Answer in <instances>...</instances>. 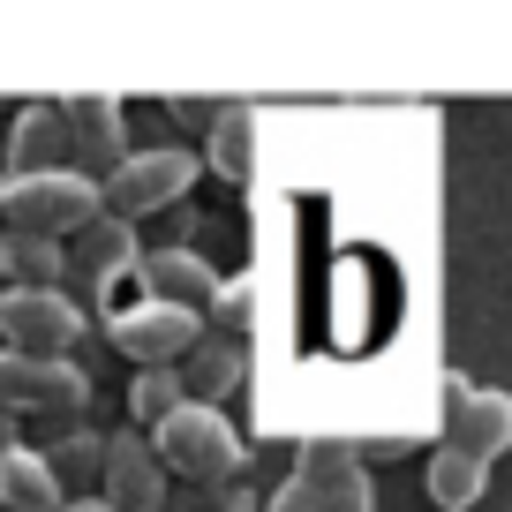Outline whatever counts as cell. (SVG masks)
I'll return each instance as SVG.
<instances>
[{
  "instance_id": "cell-15",
  "label": "cell",
  "mask_w": 512,
  "mask_h": 512,
  "mask_svg": "<svg viewBox=\"0 0 512 512\" xmlns=\"http://www.w3.org/2000/svg\"><path fill=\"white\" fill-rule=\"evenodd\" d=\"M0 272H8V287H61V279H68V256H61V241L0 234Z\"/></svg>"
},
{
  "instance_id": "cell-7",
  "label": "cell",
  "mask_w": 512,
  "mask_h": 512,
  "mask_svg": "<svg viewBox=\"0 0 512 512\" xmlns=\"http://www.w3.org/2000/svg\"><path fill=\"white\" fill-rule=\"evenodd\" d=\"M91 400V377L76 362H38V354H8L0 347V415H16V407H38V415H68Z\"/></svg>"
},
{
  "instance_id": "cell-22",
  "label": "cell",
  "mask_w": 512,
  "mask_h": 512,
  "mask_svg": "<svg viewBox=\"0 0 512 512\" xmlns=\"http://www.w3.org/2000/svg\"><path fill=\"white\" fill-rule=\"evenodd\" d=\"M61 512H113V505H106V497H68Z\"/></svg>"
},
{
  "instance_id": "cell-17",
  "label": "cell",
  "mask_w": 512,
  "mask_h": 512,
  "mask_svg": "<svg viewBox=\"0 0 512 512\" xmlns=\"http://www.w3.org/2000/svg\"><path fill=\"white\" fill-rule=\"evenodd\" d=\"M181 407H189L181 369H136V377H128V415H136V422H151V430H159V422H174Z\"/></svg>"
},
{
  "instance_id": "cell-12",
  "label": "cell",
  "mask_w": 512,
  "mask_h": 512,
  "mask_svg": "<svg viewBox=\"0 0 512 512\" xmlns=\"http://www.w3.org/2000/svg\"><path fill=\"white\" fill-rule=\"evenodd\" d=\"M144 287L151 302L189 309V317H211V302H219V279L196 249H144Z\"/></svg>"
},
{
  "instance_id": "cell-20",
  "label": "cell",
  "mask_w": 512,
  "mask_h": 512,
  "mask_svg": "<svg viewBox=\"0 0 512 512\" xmlns=\"http://www.w3.org/2000/svg\"><path fill=\"white\" fill-rule=\"evenodd\" d=\"M324 512H377V497H369V475L362 467H339L332 490H324Z\"/></svg>"
},
{
  "instance_id": "cell-24",
  "label": "cell",
  "mask_w": 512,
  "mask_h": 512,
  "mask_svg": "<svg viewBox=\"0 0 512 512\" xmlns=\"http://www.w3.org/2000/svg\"><path fill=\"white\" fill-rule=\"evenodd\" d=\"M226 512H256V497H249V490H234V497H226Z\"/></svg>"
},
{
  "instance_id": "cell-2",
  "label": "cell",
  "mask_w": 512,
  "mask_h": 512,
  "mask_svg": "<svg viewBox=\"0 0 512 512\" xmlns=\"http://www.w3.org/2000/svg\"><path fill=\"white\" fill-rule=\"evenodd\" d=\"M151 452H159L166 475H189V482H211V490H226V482L241 475V460H249V445H241V430L219 415V407H181L174 422H159V437H151Z\"/></svg>"
},
{
  "instance_id": "cell-11",
  "label": "cell",
  "mask_w": 512,
  "mask_h": 512,
  "mask_svg": "<svg viewBox=\"0 0 512 512\" xmlns=\"http://www.w3.org/2000/svg\"><path fill=\"white\" fill-rule=\"evenodd\" d=\"M76 166V144H68L61 106H23L16 128H8V181L23 174H68Z\"/></svg>"
},
{
  "instance_id": "cell-8",
  "label": "cell",
  "mask_w": 512,
  "mask_h": 512,
  "mask_svg": "<svg viewBox=\"0 0 512 512\" xmlns=\"http://www.w3.org/2000/svg\"><path fill=\"white\" fill-rule=\"evenodd\" d=\"M61 121H68V144H76V174L106 181V174H121V166H128V128H121V98H113V91L68 98Z\"/></svg>"
},
{
  "instance_id": "cell-21",
  "label": "cell",
  "mask_w": 512,
  "mask_h": 512,
  "mask_svg": "<svg viewBox=\"0 0 512 512\" xmlns=\"http://www.w3.org/2000/svg\"><path fill=\"white\" fill-rule=\"evenodd\" d=\"M211 317H219V324H241V317H249V287H219Z\"/></svg>"
},
{
  "instance_id": "cell-9",
  "label": "cell",
  "mask_w": 512,
  "mask_h": 512,
  "mask_svg": "<svg viewBox=\"0 0 512 512\" xmlns=\"http://www.w3.org/2000/svg\"><path fill=\"white\" fill-rule=\"evenodd\" d=\"M98 490H106L113 512H159L166 505V467L159 452H151V437H106V475H98Z\"/></svg>"
},
{
  "instance_id": "cell-10",
  "label": "cell",
  "mask_w": 512,
  "mask_h": 512,
  "mask_svg": "<svg viewBox=\"0 0 512 512\" xmlns=\"http://www.w3.org/2000/svg\"><path fill=\"white\" fill-rule=\"evenodd\" d=\"M128 264H144V249H136V226H128V219H113V211H106V219H91V226L76 234V256H68V279H76V294H91V302H98V294H106L113 279L128 272Z\"/></svg>"
},
{
  "instance_id": "cell-18",
  "label": "cell",
  "mask_w": 512,
  "mask_h": 512,
  "mask_svg": "<svg viewBox=\"0 0 512 512\" xmlns=\"http://www.w3.org/2000/svg\"><path fill=\"white\" fill-rule=\"evenodd\" d=\"M181 384H189L196 407H219L226 392L241 384V354H234V347H211V339H204V347L189 354V369H181Z\"/></svg>"
},
{
  "instance_id": "cell-4",
  "label": "cell",
  "mask_w": 512,
  "mask_h": 512,
  "mask_svg": "<svg viewBox=\"0 0 512 512\" xmlns=\"http://www.w3.org/2000/svg\"><path fill=\"white\" fill-rule=\"evenodd\" d=\"M189 181H196V159L181 144H166V151H128V166L121 174H106L98 189H106V211L113 219H144V211H166L174 196H189Z\"/></svg>"
},
{
  "instance_id": "cell-13",
  "label": "cell",
  "mask_w": 512,
  "mask_h": 512,
  "mask_svg": "<svg viewBox=\"0 0 512 512\" xmlns=\"http://www.w3.org/2000/svg\"><path fill=\"white\" fill-rule=\"evenodd\" d=\"M68 505V490L53 482V467H46V452H8L0 460V512H61Z\"/></svg>"
},
{
  "instance_id": "cell-16",
  "label": "cell",
  "mask_w": 512,
  "mask_h": 512,
  "mask_svg": "<svg viewBox=\"0 0 512 512\" xmlns=\"http://www.w3.org/2000/svg\"><path fill=\"white\" fill-rule=\"evenodd\" d=\"M422 482H430V497H437L445 512H467V505H482V482H490V467L467 460V452H452V445H437L430 467H422Z\"/></svg>"
},
{
  "instance_id": "cell-14",
  "label": "cell",
  "mask_w": 512,
  "mask_h": 512,
  "mask_svg": "<svg viewBox=\"0 0 512 512\" xmlns=\"http://www.w3.org/2000/svg\"><path fill=\"white\" fill-rule=\"evenodd\" d=\"M204 166L219 181H249V166H256V113L249 106H219V113H211Z\"/></svg>"
},
{
  "instance_id": "cell-3",
  "label": "cell",
  "mask_w": 512,
  "mask_h": 512,
  "mask_svg": "<svg viewBox=\"0 0 512 512\" xmlns=\"http://www.w3.org/2000/svg\"><path fill=\"white\" fill-rule=\"evenodd\" d=\"M0 332L8 354H38V362H68L83 317L61 287H0Z\"/></svg>"
},
{
  "instance_id": "cell-23",
  "label": "cell",
  "mask_w": 512,
  "mask_h": 512,
  "mask_svg": "<svg viewBox=\"0 0 512 512\" xmlns=\"http://www.w3.org/2000/svg\"><path fill=\"white\" fill-rule=\"evenodd\" d=\"M16 452V415H0V460Z\"/></svg>"
},
{
  "instance_id": "cell-19",
  "label": "cell",
  "mask_w": 512,
  "mask_h": 512,
  "mask_svg": "<svg viewBox=\"0 0 512 512\" xmlns=\"http://www.w3.org/2000/svg\"><path fill=\"white\" fill-rule=\"evenodd\" d=\"M46 467H53V482H91V475H106V445H98V430H68V437H53V452H46Z\"/></svg>"
},
{
  "instance_id": "cell-1",
  "label": "cell",
  "mask_w": 512,
  "mask_h": 512,
  "mask_svg": "<svg viewBox=\"0 0 512 512\" xmlns=\"http://www.w3.org/2000/svg\"><path fill=\"white\" fill-rule=\"evenodd\" d=\"M0 211H8V234H38V241H61L83 234L91 219H106V189L91 174H23L0 189Z\"/></svg>"
},
{
  "instance_id": "cell-5",
  "label": "cell",
  "mask_w": 512,
  "mask_h": 512,
  "mask_svg": "<svg viewBox=\"0 0 512 512\" xmlns=\"http://www.w3.org/2000/svg\"><path fill=\"white\" fill-rule=\"evenodd\" d=\"M113 347L128 354L136 369H181L196 347H204V317H189V309H166V302H136L113 317Z\"/></svg>"
},
{
  "instance_id": "cell-6",
  "label": "cell",
  "mask_w": 512,
  "mask_h": 512,
  "mask_svg": "<svg viewBox=\"0 0 512 512\" xmlns=\"http://www.w3.org/2000/svg\"><path fill=\"white\" fill-rule=\"evenodd\" d=\"M445 445L467 452V460H505L512 452V400L505 392H482V384L452 377L445 384Z\"/></svg>"
}]
</instances>
